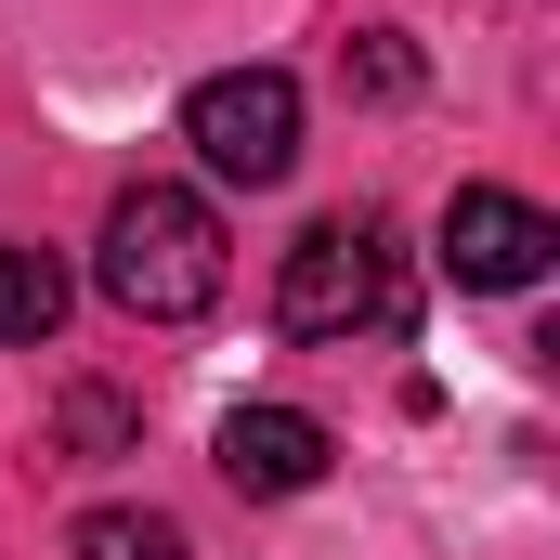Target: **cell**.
<instances>
[{"mask_svg":"<svg viewBox=\"0 0 560 560\" xmlns=\"http://www.w3.org/2000/svg\"><path fill=\"white\" fill-rule=\"evenodd\" d=\"M222 209L209 196H183V183H131L118 209H105V261H92V287L118 300V313H143V326H196L209 300H222Z\"/></svg>","mask_w":560,"mask_h":560,"instance_id":"1","label":"cell"},{"mask_svg":"<svg viewBox=\"0 0 560 560\" xmlns=\"http://www.w3.org/2000/svg\"><path fill=\"white\" fill-rule=\"evenodd\" d=\"M275 326L287 339H392L405 326V248L378 209H326L275 275Z\"/></svg>","mask_w":560,"mask_h":560,"instance_id":"2","label":"cell"},{"mask_svg":"<svg viewBox=\"0 0 560 560\" xmlns=\"http://www.w3.org/2000/svg\"><path fill=\"white\" fill-rule=\"evenodd\" d=\"M183 143L222 170V183H287L300 170V79L287 66H222V79H196L183 92Z\"/></svg>","mask_w":560,"mask_h":560,"instance_id":"3","label":"cell"},{"mask_svg":"<svg viewBox=\"0 0 560 560\" xmlns=\"http://www.w3.org/2000/svg\"><path fill=\"white\" fill-rule=\"evenodd\" d=\"M560 261V222L535 196H509V183H456V209H443V275L456 287H535Z\"/></svg>","mask_w":560,"mask_h":560,"instance_id":"4","label":"cell"},{"mask_svg":"<svg viewBox=\"0 0 560 560\" xmlns=\"http://www.w3.org/2000/svg\"><path fill=\"white\" fill-rule=\"evenodd\" d=\"M326 418H300V405H235L222 418V482L235 495H313L326 482Z\"/></svg>","mask_w":560,"mask_h":560,"instance_id":"5","label":"cell"},{"mask_svg":"<svg viewBox=\"0 0 560 560\" xmlns=\"http://www.w3.org/2000/svg\"><path fill=\"white\" fill-rule=\"evenodd\" d=\"M52 326H66V275H52V248H13V235H0V339L39 352Z\"/></svg>","mask_w":560,"mask_h":560,"instance_id":"6","label":"cell"},{"mask_svg":"<svg viewBox=\"0 0 560 560\" xmlns=\"http://www.w3.org/2000/svg\"><path fill=\"white\" fill-rule=\"evenodd\" d=\"M66 560H196V548H183L170 509H92V522L66 535Z\"/></svg>","mask_w":560,"mask_h":560,"instance_id":"7","label":"cell"},{"mask_svg":"<svg viewBox=\"0 0 560 560\" xmlns=\"http://www.w3.org/2000/svg\"><path fill=\"white\" fill-rule=\"evenodd\" d=\"M339 79H352L365 105H405V92H418V39H405V26H365V39H339Z\"/></svg>","mask_w":560,"mask_h":560,"instance_id":"8","label":"cell"},{"mask_svg":"<svg viewBox=\"0 0 560 560\" xmlns=\"http://www.w3.org/2000/svg\"><path fill=\"white\" fill-rule=\"evenodd\" d=\"M131 443H143V418L118 405V392H66V456L105 469V456H131Z\"/></svg>","mask_w":560,"mask_h":560,"instance_id":"9","label":"cell"}]
</instances>
